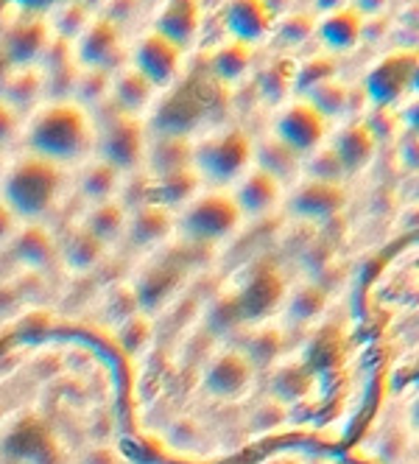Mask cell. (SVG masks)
<instances>
[{
    "mask_svg": "<svg viewBox=\"0 0 419 464\" xmlns=\"http://www.w3.org/2000/svg\"><path fill=\"white\" fill-rule=\"evenodd\" d=\"M92 138L95 131L87 112L73 102H53L43 107L25 131L28 154H37L53 165L81 162L92 149Z\"/></svg>",
    "mask_w": 419,
    "mask_h": 464,
    "instance_id": "cell-1",
    "label": "cell"
},
{
    "mask_svg": "<svg viewBox=\"0 0 419 464\" xmlns=\"http://www.w3.org/2000/svg\"><path fill=\"white\" fill-rule=\"evenodd\" d=\"M62 188V165H53L37 154H25L9 162L0 177V202L14 213L20 224H37L56 208Z\"/></svg>",
    "mask_w": 419,
    "mask_h": 464,
    "instance_id": "cell-2",
    "label": "cell"
},
{
    "mask_svg": "<svg viewBox=\"0 0 419 464\" xmlns=\"http://www.w3.org/2000/svg\"><path fill=\"white\" fill-rule=\"evenodd\" d=\"M241 213L230 190H199L176 213V232L190 244H218L238 229Z\"/></svg>",
    "mask_w": 419,
    "mask_h": 464,
    "instance_id": "cell-3",
    "label": "cell"
},
{
    "mask_svg": "<svg viewBox=\"0 0 419 464\" xmlns=\"http://www.w3.org/2000/svg\"><path fill=\"white\" fill-rule=\"evenodd\" d=\"M252 169V140L238 129L218 131L193 146V171L215 190L235 185Z\"/></svg>",
    "mask_w": 419,
    "mask_h": 464,
    "instance_id": "cell-4",
    "label": "cell"
},
{
    "mask_svg": "<svg viewBox=\"0 0 419 464\" xmlns=\"http://www.w3.org/2000/svg\"><path fill=\"white\" fill-rule=\"evenodd\" d=\"M0 456L9 464H62L53 430L37 417H20L0 430Z\"/></svg>",
    "mask_w": 419,
    "mask_h": 464,
    "instance_id": "cell-5",
    "label": "cell"
},
{
    "mask_svg": "<svg viewBox=\"0 0 419 464\" xmlns=\"http://www.w3.org/2000/svg\"><path fill=\"white\" fill-rule=\"evenodd\" d=\"M288 285L282 280V275L269 266V263H261L254 266L246 280L241 283V288L230 296V308L235 322H261L263 316L274 314L282 303H285Z\"/></svg>",
    "mask_w": 419,
    "mask_h": 464,
    "instance_id": "cell-6",
    "label": "cell"
},
{
    "mask_svg": "<svg viewBox=\"0 0 419 464\" xmlns=\"http://www.w3.org/2000/svg\"><path fill=\"white\" fill-rule=\"evenodd\" d=\"M92 146L99 151V160L112 165L118 174L140 169L146 157V135L138 118H126L118 112L104 121L99 135L92 138Z\"/></svg>",
    "mask_w": 419,
    "mask_h": 464,
    "instance_id": "cell-7",
    "label": "cell"
},
{
    "mask_svg": "<svg viewBox=\"0 0 419 464\" xmlns=\"http://www.w3.org/2000/svg\"><path fill=\"white\" fill-rule=\"evenodd\" d=\"M285 149H291L297 157H308L319 146H325L328 138V121L321 118L305 98L294 104H285L274 121V135Z\"/></svg>",
    "mask_w": 419,
    "mask_h": 464,
    "instance_id": "cell-8",
    "label": "cell"
},
{
    "mask_svg": "<svg viewBox=\"0 0 419 464\" xmlns=\"http://www.w3.org/2000/svg\"><path fill=\"white\" fill-rule=\"evenodd\" d=\"M416 82V53L414 51H397L383 56L364 79L367 98L377 107H392L414 87Z\"/></svg>",
    "mask_w": 419,
    "mask_h": 464,
    "instance_id": "cell-9",
    "label": "cell"
},
{
    "mask_svg": "<svg viewBox=\"0 0 419 464\" xmlns=\"http://www.w3.org/2000/svg\"><path fill=\"white\" fill-rule=\"evenodd\" d=\"M179 56H182V51L176 45H171L166 37H159L157 31H151V34H146L135 45L132 71L140 73L154 90L168 87L179 71Z\"/></svg>",
    "mask_w": 419,
    "mask_h": 464,
    "instance_id": "cell-10",
    "label": "cell"
},
{
    "mask_svg": "<svg viewBox=\"0 0 419 464\" xmlns=\"http://www.w3.org/2000/svg\"><path fill=\"white\" fill-rule=\"evenodd\" d=\"M254 381V363L246 358L243 350L218 353L210 367L205 370V389L224 401H235Z\"/></svg>",
    "mask_w": 419,
    "mask_h": 464,
    "instance_id": "cell-11",
    "label": "cell"
},
{
    "mask_svg": "<svg viewBox=\"0 0 419 464\" xmlns=\"http://www.w3.org/2000/svg\"><path fill=\"white\" fill-rule=\"evenodd\" d=\"M120 37L118 28L110 20H92L90 25L81 28L79 45H76V59L81 68L90 73H107L115 68L120 59Z\"/></svg>",
    "mask_w": 419,
    "mask_h": 464,
    "instance_id": "cell-12",
    "label": "cell"
},
{
    "mask_svg": "<svg viewBox=\"0 0 419 464\" xmlns=\"http://www.w3.org/2000/svg\"><path fill=\"white\" fill-rule=\"evenodd\" d=\"M233 196V202L241 213V218H263L269 213H274L282 202V185L263 174V171H257V169H249L230 190Z\"/></svg>",
    "mask_w": 419,
    "mask_h": 464,
    "instance_id": "cell-13",
    "label": "cell"
},
{
    "mask_svg": "<svg viewBox=\"0 0 419 464\" xmlns=\"http://www.w3.org/2000/svg\"><path fill=\"white\" fill-rule=\"evenodd\" d=\"M176 232V216L171 208L148 202L135 208L132 213H126V229L123 238L138 249H154L157 244H163Z\"/></svg>",
    "mask_w": 419,
    "mask_h": 464,
    "instance_id": "cell-14",
    "label": "cell"
},
{
    "mask_svg": "<svg viewBox=\"0 0 419 464\" xmlns=\"http://www.w3.org/2000/svg\"><path fill=\"white\" fill-rule=\"evenodd\" d=\"M344 205H347V196L341 185H330V182L305 179L302 185L291 190V196H288V210L305 221H328L338 216Z\"/></svg>",
    "mask_w": 419,
    "mask_h": 464,
    "instance_id": "cell-15",
    "label": "cell"
},
{
    "mask_svg": "<svg viewBox=\"0 0 419 464\" xmlns=\"http://www.w3.org/2000/svg\"><path fill=\"white\" fill-rule=\"evenodd\" d=\"M179 283H182V269L176 266V263H171L168 257L157 260V263H151V266H146L143 275L135 280L132 300L140 311H157L176 294Z\"/></svg>",
    "mask_w": 419,
    "mask_h": 464,
    "instance_id": "cell-16",
    "label": "cell"
},
{
    "mask_svg": "<svg viewBox=\"0 0 419 464\" xmlns=\"http://www.w3.org/2000/svg\"><path fill=\"white\" fill-rule=\"evenodd\" d=\"M227 31L235 43L252 48V43H261L274 28V14L269 12L266 0H230L227 6Z\"/></svg>",
    "mask_w": 419,
    "mask_h": 464,
    "instance_id": "cell-17",
    "label": "cell"
},
{
    "mask_svg": "<svg viewBox=\"0 0 419 464\" xmlns=\"http://www.w3.org/2000/svg\"><path fill=\"white\" fill-rule=\"evenodd\" d=\"M4 53L9 56L12 68L14 71H25V68H34V64L45 56L48 51V28L43 20H25L17 23L6 40L0 43Z\"/></svg>",
    "mask_w": 419,
    "mask_h": 464,
    "instance_id": "cell-18",
    "label": "cell"
},
{
    "mask_svg": "<svg viewBox=\"0 0 419 464\" xmlns=\"http://www.w3.org/2000/svg\"><path fill=\"white\" fill-rule=\"evenodd\" d=\"M196 28H199V0H166L154 31L182 51L196 37Z\"/></svg>",
    "mask_w": 419,
    "mask_h": 464,
    "instance_id": "cell-19",
    "label": "cell"
},
{
    "mask_svg": "<svg viewBox=\"0 0 419 464\" xmlns=\"http://www.w3.org/2000/svg\"><path fill=\"white\" fill-rule=\"evenodd\" d=\"M143 162L151 169V179H163V177L187 171L193 169V143L187 138L157 135V140L146 146Z\"/></svg>",
    "mask_w": 419,
    "mask_h": 464,
    "instance_id": "cell-20",
    "label": "cell"
},
{
    "mask_svg": "<svg viewBox=\"0 0 419 464\" xmlns=\"http://www.w3.org/2000/svg\"><path fill=\"white\" fill-rule=\"evenodd\" d=\"M330 149L336 151L344 174H356V171L367 169L372 154H375V135H372V129L364 123H349V126L336 131Z\"/></svg>",
    "mask_w": 419,
    "mask_h": 464,
    "instance_id": "cell-21",
    "label": "cell"
},
{
    "mask_svg": "<svg viewBox=\"0 0 419 464\" xmlns=\"http://www.w3.org/2000/svg\"><path fill=\"white\" fill-rule=\"evenodd\" d=\"M199 118H202V102H199V98L190 95L187 90L176 92L157 112V135L187 138V131L199 123Z\"/></svg>",
    "mask_w": 419,
    "mask_h": 464,
    "instance_id": "cell-22",
    "label": "cell"
},
{
    "mask_svg": "<svg viewBox=\"0 0 419 464\" xmlns=\"http://www.w3.org/2000/svg\"><path fill=\"white\" fill-rule=\"evenodd\" d=\"M120 177L112 165H107L104 160L95 157L92 162H87L84 169L76 177V193L84 198V205H104V202H115V193L120 190Z\"/></svg>",
    "mask_w": 419,
    "mask_h": 464,
    "instance_id": "cell-23",
    "label": "cell"
},
{
    "mask_svg": "<svg viewBox=\"0 0 419 464\" xmlns=\"http://www.w3.org/2000/svg\"><path fill=\"white\" fill-rule=\"evenodd\" d=\"M6 249H12L17 263L28 269H43L56 257V244L40 224H20Z\"/></svg>",
    "mask_w": 419,
    "mask_h": 464,
    "instance_id": "cell-24",
    "label": "cell"
},
{
    "mask_svg": "<svg viewBox=\"0 0 419 464\" xmlns=\"http://www.w3.org/2000/svg\"><path fill=\"white\" fill-rule=\"evenodd\" d=\"M361 34H364V17L349 6L325 14V20L319 23V40L336 53L356 48Z\"/></svg>",
    "mask_w": 419,
    "mask_h": 464,
    "instance_id": "cell-25",
    "label": "cell"
},
{
    "mask_svg": "<svg viewBox=\"0 0 419 464\" xmlns=\"http://www.w3.org/2000/svg\"><path fill=\"white\" fill-rule=\"evenodd\" d=\"M110 246H104L99 238H92L84 227H73L68 236H64L62 246H56V255H62V260L68 263L73 272H90L104 260Z\"/></svg>",
    "mask_w": 419,
    "mask_h": 464,
    "instance_id": "cell-26",
    "label": "cell"
},
{
    "mask_svg": "<svg viewBox=\"0 0 419 464\" xmlns=\"http://www.w3.org/2000/svg\"><path fill=\"white\" fill-rule=\"evenodd\" d=\"M252 169L274 177L282 185L285 179L297 177V171L302 169V157H297L291 149H285L277 138H269L261 146H252Z\"/></svg>",
    "mask_w": 419,
    "mask_h": 464,
    "instance_id": "cell-27",
    "label": "cell"
},
{
    "mask_svg": "<svg viewBox=\"0 0 419 464\" xmlns=\"http://www.w3.org/2000/svg\"><path fill=\"white\" fill-rule=\"evenodd\" d=\"M112 104H115V112L118 115H126V118H138L148 110L151 104V95H154V87L135 71H123L112 87Z\"/></svg>",
    "mask_w": 419,
    "mask_h": 464,
    "instance_id": "cell-28",
    "label": "cell"
},
{
    "mask_svg": "<svg viewBox=\"0 0 419 464\" xmlns=\"http://www.w3.org/2000/svg\"><path fill=\"white\" fill-rule=\"evenodd\" d=\"M79 227H84L92 238H99L104 246L115 244L118 238H123L126 229V210L120 202H104V205H90L79 221Z\"/></svg>",
    "mask_w": 419,
    "mask_h": 464,
    "instance_id": "cell-29",
    "label": "cell"
},
{
    "mask_svg": "<svg viewBox=\"0 0 419 464\" xmlns=\"http://www.w3.org/2000/svg\"><path fill=\"white\" fill-rule=\"evenodd\" d=\"M252 64V48L243 43L230 40L227 45H221L213 56H210V71L218 82L224 84H235L246 76Z\"/></svg>",
    "mask_w": 419,
    "mask_h": 464,
    "instance_id": "cell-30",
    "label": "cell"
},
{
    "mask_svg": "<svg viewBox=\"0 0 419 464\" xmlns=\"http://www.w3.org/2000/svg\"><path fill=\"white\" fill-rule=\"evenodd\" d=\"M45 79L37 68H25V71H14L12 79L6 82V87L0 90V98L17 112L20 107H31L37 104V98L43 95Z\"/></svg>",
    "mask_w": 419,
    "mask_h": 464,
    "instance_id": "cell-31",
    "label": "cell"
},
{
    "mask_svg": "<svg viewBox=\"0 0 419 464\" xmlns=\"http://www.w3.org/2000/svg\"><path fill=\"white\" fill-rule=\"evenodd\" d=\"M285 314L291 322H310L316 319L321 311H325V291H321L319 285L313 283H305L294 291H288L285 294Z\"/></svg>",
    "mask_w": 419,
    "mask_h": 464,
    "instance_id": "cell-32",
    "label": "cell"
},
{
    "mask_svg": "<svg viewBox=\"0 0 419 464\" xmlns=\"http://www.w3.org/2000/svg\"><path fill=\"white\" fill-rule=\"evenodd\" d=\"M199 185L202 182H199V177H196V171H193V169L171 174V177H163V179H151V188L163 193V202H159V205H166V208L190 202V198L199 193Z\"/></svg>",
    "mask_w": 419,
    "mask_h": 464,
    "instance_id": "cell-33",
    "label": "cell"
},
{
    "mask_svg": "<svg viewBox=\"0 0 419 464\" xmlns=\"http://www.w3.org/2000/svg\"><path fill=\"white\" fill-rule=\"evenodd\" d=\"M305 102L321 115V118H333V115H341L347 110V87L336 79H328L316 87H310L305 92Z\"/></svg>",
    "mask_w": 419,
    "mask_h": 464,
    "instance_id": "cell-34",
    "label": "cell"
},
{
    "mask_svg": "<svg viewBox=\"0 0 419 464\" xmlns=\"http://www.w3.org/2000/svg\"><path fill=\"white\" fill-rule=\"evenodd\" d=\"M302 169L308 171V179H313V182L338 185L347 177L344 169H341V162H338V157H336V151L330 146H319L316 151H310L302 160Z\"/></svg>",
    "mask_w": 419,
    "mask_h": 464,
    "instance_id": "cell-35",
    "label": "cell"
},
{
    "mask_svg": "<svg viewBox=\"0 0 419 464\" xmlns=\"http://www.w3.org/2000/svg\"><path fill=\"white\" fill-rule=\"evenodd\" d=\"M271 386H274V394L280 397V401L297 403V401H302V397L308 394V389H310V375L302 367H282L274 375Z\"/></svg>",
    "mask_w": 419,
    "mask_h": 464,
    "instance_id": "cell-36",
    "label": "cell"
},
{
    "mask_svg": "<svg viewBox=\"0 0 419 464\" xmlns=\"http://www.w3.org/2000/svg\"><path fill=\"white\" fill-rule=\"evenodd\" d=\"M333 73H336V62H333V59H328V56H313L308 64H302V68L297 71L294 87H297L300 92H308L310 87H316V84H321V82L333 79Z\"/></svg>",
    "mask_w": 419,
    "mask_h": 464,
    "instance_id": "cell-37",
    "label": "cell"
},
{
    "mask_svg": "<svg viewBox=\"0 0 419 464\" xmlns=\"http://www.w3.org/2000/svg\"><path fill=\"white\" fill-rule=\"evenodd\" d=\"M291 87H294V76H291V71L285 68V64H271V68L263 73V82H261L263 95L274 104H282Z\"/></svg>",
    "mask_w": 419,
    "mask_h": 464,
    "instance_id": "cell-38",
    "label": "cell"
},
{
    "mask_svg": "<svg viewBox=\"0 0 419 464\" xmlns=\"http://www.w3.org/2000/svg\"><path fill=\"white\" fill-rule=\"evenodd\" d=\"M313 34V20L308 14H288L277 23V37L282 45H302Z\"/></svg>",
    "mask_w": 419,
    "mask_h": 464,
    "instance_id": "cell-39",
    "label": "cell"
},
{
    "mask_svg": "<svg viewBox=\"0 0 419 464\" xmlns=\"http://www.w3.org/2000/svg\"><path fill=\"white\" fill-rule=\"evenodd\" d=\"M17 129H20L17 112L4 102V98H0V149H6L17 138Z\"/></svg>",
    "mask_w": 419,
    "mask_h": 464,
    "instance_id": "cell-40",
    "label": "cell"
},
{
    "mask_svg": "<svg viewBox=\"0 0 419 464\" xmlns=\"http://www.w3.org/2000/svg\"><path fill=\"white\" fill-rule=\"evenodd\" d=\"M20 229V221L14 218V213L0 202V246H9V241L14 238V232Z\"/></svg>",
    "mask_w": 419,
    "mask_h": 464,
    "instance_id": "cell-41",
    "label": "cell"
},
{
    "mask_svg": "<svg viewBox=\"0 0 419 464\" xmlns=\"http://www.w3.org/2000/svg\"><path fill=\"white\" fill-rule=\"evenodd\" d=\"M383 6H386V0H352L349 9H356L361 17H369V14H377Z\"/></svg>",
    "mask_w": 419,
    "mask_h": 464,
    "instance_id": "cell-42",
    "label": "cell"
},
{
    "mask_svg": "<svg viewBox=\"0 0 419 464\" xmlns=\"http://www.w3.org/2000/svg\"><path fill=\"white\" fill-rule=\"evenodd\" d=\"M12 73H14L12 62H9V56L4 53V48H0V90L6 87V82L12 79Z\"/></svg>",
    "mask_w": 419,
    "mask_h": 464,
    "instance_id": "cell-43",
    "label": "cell"
},
{
    "mask_svg": "<svg viewBox=\"0 0 419 464\" xmlns=\"http://www.w3.org/2000/svg\"><path fill=\"white\" fill-rule=\"evenodd\" d=\"M344 4H347V0H316V9H319V12H325V14H330V12L344 9Z\"/></svg>",
    "mask_w": 419,
    "mask_h": 464,
    "instance_id": "cell-44",
    "label": "cell"
},
{
    "mask_svg": "<svg viewBox=\"0 0 419 464\" xmlns=\"http://www.w3.org/2000/svg\"><path fill=\"white\" fill-rule=\"evenodd\" d=\"M4 171H6V160H4V149H0V177H4Z\"/></svg>",
    "mask_w": 419,
    "mask_h": 464,
    "instance_id": "cell-45",
    "label": "cell"
}]
</instances>
